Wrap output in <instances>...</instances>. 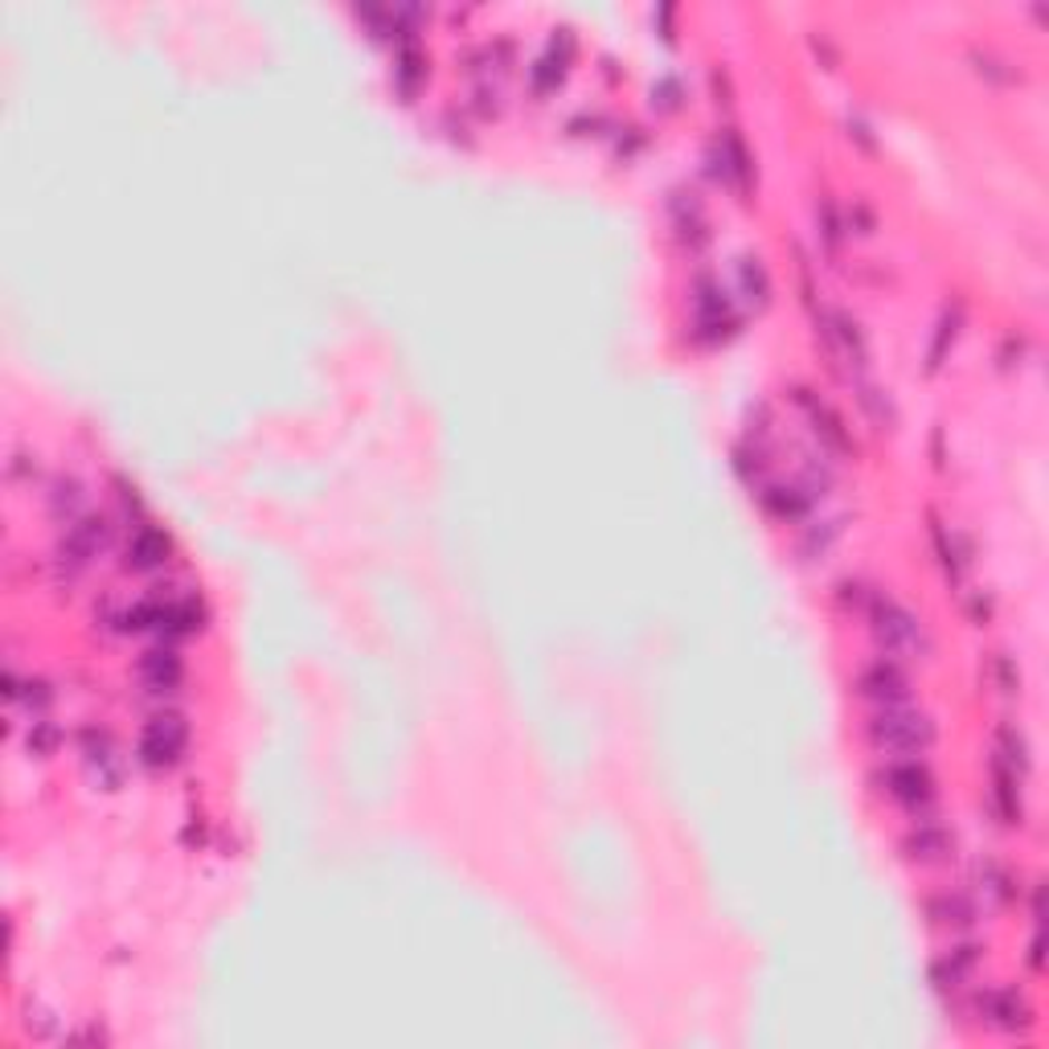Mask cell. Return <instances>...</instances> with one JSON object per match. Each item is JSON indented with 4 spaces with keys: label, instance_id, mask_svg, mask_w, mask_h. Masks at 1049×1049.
Returning <instances> with one entry per match:
<instances>
[{
    "label": "cell",
    "instance_id": "obj_1",
    "mask_svg": "<svg viewBox=\"0 0 1049 1049\" xmlns=\"http://www.w3.org/2000/svg\"><path fill=\"white\" fill-rule=\"evenodd\" d=\"M870 611H873V635H877V644H882V652L890 660H919L931 652L923 623L914 620L902 603L885 599V594H873Z\"/></svg>",
    "mask_w": 1049,
    "mask_h": 1049
},
{
    "label": "cell",
    "instance_id": "obj_2",
    "mask_svg": "<svg viewBox=\"0 0 1049 1049\" xmlns=\"http://www.w3.org/2000/svg\"><path fill=\"white\" fill-rule=\"evenodd\" d=\"M870 738L885 755H919L935 742V721L926 718L923 709L911 706H885L873 713Z\"/></svg>",
    "mask_w": 1049,
    "mask_h": 1049
},
{
    "label": "cell",
    "instance_id": "obj_3",
    "mask_svg": "<svg viewBox=\"0 0 1049 1049\" xmlns=\"http://www.w3.org/2000/svg\"><path fill=\"white\" fill-rule=\"evenodd\" d=\"M885 791H890V799H897L906 812H914V816H923L931 804H935V775L926 771V763L919 759H894L890 767H885L882 775Z\"/></svg>",
    "mask_w": 1049,
    "mask_h": 1049
},
{
    "label": "cell",
    "instance_id": "obj_4",
    "mask_svg": "<svg viewBox=\"0 0 1049 1049\" xmlns=\"http://www.w3.org/2000/svg\"><path fill=\"white\" fill-rule=\"evenodd\" d=\"M861 693L870 697L873 706L885 709V706H911V677L902 672V664L890 657L873 660L870 669H861Z\"/></svg>",
    "mask_w": 1049,
    "mask_h": 1049
},
{
    "label": "cell",
    "instance_id": "obj_5",
    "mask_svg": "<svg viewBox=\"0 0 1049 1049\" xmlns=\"http://www.w3.org/2000/svg\"><path fill=\"white\" fill-rule=\"evenodd\" d=\"M185 721L177 718V713H156V718H148V726H144V734H139V755H144V763H153V767H168V763H177V755L185 750Z\"/></svg>",
    "mask_w": 1049,
    "mask_h": 1049
},
{
    "label": "cell",
    "instance_id": "obj_6",
    "mask_svg": "<svg viewBox=\"0 0 1049 1049\" xmlns=\"http://www.w3.org/2000/svg\"><path fill=\"white\" fill-rule=\"evenodd\" d=\"M820 332H824V341H828V349H833V357H841L848 369L865 366V341H861L857 320H848L845 312H824Z\"/></svg>",
    "mask_w": 1049,
    "mask_h": 1049
},
{
    "label": "cell",
    "instance_id": "obj_7",
    "mask_svg": "<svg viewBox=\"0 0 1049 1049\" xmlns=\"http://www.w3.org/2000/svg\"><path fill=\"white\" fill-rule=\"evenodd\" d=\"M951 845H955V836H951L948 824L939 820H914V828L906 833V853H911L914 861H923V865H931V861H943L951 853Z\"/></svg>",
    "mask_w": 1049,
    "mask_h": 1049
},
{
    "label": "cell",
    "instance_id": "obj_8",
    "mask_svg": "<svg viewBox=\"0 0 1049 1049\" xmlns=\"http://www.w3.org/2000/svg\"><path fill=\"white\" fill-rule=\"evenodd\" d=\"M181 657L173 652V648H153V652H144L139 657V681L148 684L153 693H168V689H177L181 684Z\"/></svg>",
    "mask_w": 1049,
    "mask_h": 1049
},
{
    "label": "cell",
    "instance_id": "obj_9",
    "mask_svg": "<svg viewBox=\"0 0 1049 1049\" xmlns=\"http://www.w3.org/2000/svg\"><path fill=\"white\" fill-rule=\"evenodd\" d=\"M82 759H87L90 775H95L99 784H119V775H124V759H119V746H115L107 734L90 730L87 738H82Z\"/></svg>",
    "mask_w": 1049,
    "mask_h": 1049
},
{
    "label": "cell",
    "instance_id": "obj_10",
    "mask_svg": "<svg viewBox=\"0 0 1049 1049\" xmlns=\"http://www.w3.org/2000/svg\"><path fill=\"white\" fill-rule=\"evenodd\" d=\"M975 1004H980V1012H984V1021L997 1024V1029H1017V1024L1029 1021L1024 1000L1017 997V992H1004V988H992V992H984V997L975 1000Z\"/></svg>",
    "mask_w": 1049,
    "mask_h": 1049
},
{
    "label": "cell",
    "instance_id": "obj_11",
    "mask_svg": "<svg viewBox=\"0 0 1049 1049\" xmlns=\"http://www.w3.org/2000/svg\"><path fill=\"white\" fill-rule=\"evenodd\" d=\"M165 557H168V537L161 530L139 525V530L132 533V542H127V566L156 570V566H165Z\"/></svg>",
    "mask_w": 1049,
    "mask_h": 1049
},
{
    "label": "cell",
    "instance_id": "obj_12",
    "mask_svg": "<svg viewBox=\"0 0 1049 1049\" xmlns=\"http://www.w3.org/2000/svg\"><path fill=\"white\" fill-rule=\"evenodd\" d=\"M926 914L948 931H968L975 923V906L963 894H939L926 902Z\"/></svg>",
    "mask_w": 1049,
    "mask_h": 1049
},
{
    "label": "cell",
    "instance_id": "obj_13",
    "mask_svg": "<svg viewBox=\"0 0 1049 1049\" xmlns=\"http://www.w3.org/2000/svg\"><path fill=\"white\" fill-rule=\"evenodd\" d=\"M972 972H975V948H955L935 960V984L943 988V992H948V988H963Z\"/></svg>",
    "mask_w": 1049,
    "mask_h": 1049
},
{
    "label": "cell",
    "instance_id": "obj_14",
    "mask_svg": "<svg viewBox=\"0 0 1049 1049\" xmlns=\"http://www.w3.org/2000/svg\"><path fill=\"white\" fill-rule=\"evenodd\" d=\"M975 882H980V894H984L988 906H1000V902H1009V897H1012V877L1000 870L997 861H980Z\"/></svg>",
    "mask_w": 1049,
    "mask_h": 1049
},
{
    "label": "cell",
    "instance_id": "obj_15",
    "mask_svg": "<svg viewBox=\"0 0 1049 1049\" xmlns=\"http://www.w3.org/2000/svg\"><path fill=\"white\" fill-rule=\"evenodd\" d=\"M997 759L1004 763V767H1012V771L1024 779V771H1029V746H1024V734L1021 730H1009V726L1000 730Z\"/></svg>",
    "mask_w": 1049,
    "mask_h": 1049
},
{
    "label": "cell",
    "instance_id": "obj_16",
    "mask_svg": "<svg viewBox=\"0 0 1049 1049\" xmlns=\"http://www.w3.org/2000/svg\"><path fill=\"white\" fill-rule=\"evenodd\" d=\"M742 288L755 291L750 300H763V295H767V271L759 266V259H742Z\"/></svg>",
    "mask_w": 1049,
    "mask_h": 1049
},
{
    "label": "cell",
    "instance_id": "obj_17",
    "mask_svg": "<svg viewBox=\"0 0 1049 1049\" xmlns=\"http://www.w3.org/2000/svg\"><path fill=\"white\" fill-rule=\"evenodd\" d=\"M54 738H58V734H54L50 721L33 718V726H29V750H38V755H41V750H50V746H54Z\"/></svg>",
    "mask_w": 1049,
    "mask_h": 1049
}]
</instances>
